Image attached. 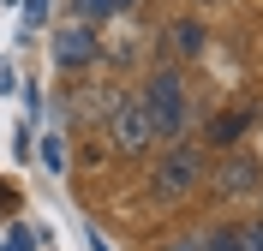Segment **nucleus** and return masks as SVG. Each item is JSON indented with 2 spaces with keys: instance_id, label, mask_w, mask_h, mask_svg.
<instances>
[{
  "instance_id": "4468645a",
  "label": "nucleus",
  "mask_w": 263,
  "mask_h": 251,
  "mask_svg": "<svg viewBox=\"0 0 263 251\" xmlns=\"http://www.w3.org/2000/svg\"><path fill=\"white\" fill-rule=\"evenodd\" d=\"M18 203H24V198H18V185L0 180V216H18Z\"/></svg>"
},
{
  "instance_id": "1a4fd4ad",
  "label": "nucleus",
  "mask_w": 263,
  "mask_h": 251,
  "mask_svg": "<svg viewBox=\"0 0 263 251\" xmlns=\"http://www.w3.org/2000/svg\"><path fill=\"white\" fill-rule=\"evenodd\" d=\"M197 251H239V221H215V227H203Z\"/></svg>"
},
{
  "instance_id": "a211bd4d",
  "label": "nucleus",
  "mask_w": 263,
  "mask_h": 251,
  "mask_svg": "<svg viewBox=\"0 0 263 251\" xmlns=\"http://www.w3.org/2000/svg\"><path fill=\"white\" fill-rule=\"evenodd\" d=\"M132 6H138V0H120V12H132Z\"/></svg>"
},
{
  "instance_id": "ddd939ff",
  "label": "nucleus",
  "mask_w": 263,
  "mask_h": 251,
  "mask_svg": "<svg viewBox=\"0 0 263 251\" xmlns=\"http://www.w3.org/2000/svg\"><path fill=\"white\" fill-rule=\"evenodd\" d=\"M197 239H203V234H197V227H192V234H174V239H167V245H156V251H197Z\"/></svg>"
},
{
  "instance_id": "39448f33",
  "label": "nucleus",
  "mask_w": 263,
  "mask_h": 251,
  "mask_svg": "<svg viewBox=\"0 0 263 251\" xmlns=\"http://www.w3.org/2000/svg\"><path fill=\"white\" fill-rule=\"evenodd\" d=\"M102 60V30H90V24H54V66L60 72H90Z\"/></svg>"
},
{
  "instance_id": "f03ea898",
  "label": "nucleus",
  "mask_w": 263,
  "mask_h": 251,
  "mask_svg": "<svg viewBox=\"0 0 263 251\" xmlns=\"http://www.w3.org/2000/svg\"><path fill=\"white\" fill-rule=\"evenodd\" d=\"M203 173H210V156L197 150V144H167L156 173H149V198L162 203V209H174V203H185L203 185Z\"/></svg>"
},
{
  "instance_id": "dca6fc26",
  "label": "nucleus",
  "mask_w": 263,
  "mask_h": 251,
  "mask_svg": "<svg viewBox=\"0 0 263 251\" xmlns=\"http://www.w3.org/2000/svg\"><path fill=\"white\" fill-rule=\"evenodd\" d=\"M12 90H18V72H12V66H0V96H12Z\"/></svg>"
},
{
  "instance_id": "f257e3e1",
  "label": "nucleus",
  "mask_w": 263,
  "mask_h": 251,
  "mask_svg": "<svg viewBox=\"0 0 263 251\" xmlns=\"http://www.w3.org/2000/svg\"><path fill=\"white\" fill-rule=\"evenodd\" d=\"M138 102H144V120L149 132H156V144H185V132H192V90H185V72L180 66H156L144 78V90H138Z\"/></svg>"
},
{
  "instance_id": "20e7f679",
  "label": "nucleus",
  "mask_w": 263,
  "mask_h": 251,
  "mask_svg": "<svg viewBox=\"0 0 263 251\" xmlns=\"http://www.w3.org/2000/svg\"><path fill=\"white\" fill-rule=\"evenodd\" d=\"M203 185H210L215 198H246V191L263 185V162H257L251 150H228L210 173H203Z\"/></svg>"
},
{
  "instance_id": "0eeeda50",
  "label": "nucleus",
  "mask_w": 263,
  "mask_h": 251,
  "mask_svg": "<svg viewBox=\"0 0 263 251\" xmlns=\"http://www.w3.org/2000/svg\"><path fill=\"white\" fill-rule=\"evenodd\" d=\"M239 138H246V114H239V108H228V114L210 120V144L215 150H239Z\"/></svg>"
},
{
  "instance_id": "9b49d317",
  "label": "nucleus",
  "mask_w": 263,
  "mask_h": 251,
  "mask_svg": "<svg viewBox=\"0 0 263 251\" xmlns=\"http://www.w3.org/2000/svg\"><path fill=\"white\" fill-rule=\"evenodd\" d=\"M36 239H42L36 227H6V239H0V251H30Z\"/></svg>"
},
{
  "instance_id": "6ab92c4d",
  "label": "nucleus",
  "mask_w": 263,
  "mask_h": 251,
  "mask_svg": "<svg viewBox=\"0 0 263 251\" xmlns=\"http://www.w3.org/2000/svg\"><path fill=\"white\" fill-rule=\"evenodd\" d=\"M0 6H24V0H0Z\"/></svg>"
},
{
  "instance_id": "7ed1b4c3",
  "label": "nucleus",
  "mask_w": 263,
  "mask_h": 251,
  "mask_svg": "<svg viewBox=\"0 0 263 251\" xmlns=\"http://www.w3.org/2000/svg\"><path fill=\"white\" fill-rule=\"evenodd\" d=\"M149 144H156V132H149V120H144V102L120 96L108 108V150L120 162H138V156H149Z\"/></svg>"
},
{
  "instance_id": "6e6552de",
  "label": "nucleus",
  "mask_w": 263,
  "mask_h": 251,
  "mask_svg": "<svg viewBox=\"0 0 263 251\" xmlns=\"http://www.w3.org/2000/svg\"><path fill=\"white\" fill-rule=\"evenodd\" d=\"M72 18L90 24V30H102V24H114V18H120V0H72Z\"/></svg>"
},
{
  "instance_id": "423d86ee",
  "label": "nucleus",
  "mask_w": 263,
  "mask_h": 251,
  "mask_svg": "<svg viewBox=\"0 0 263 251\" xmlns=\"http://www.w3.org/2000/svg\"><path fill=\"white\" fill-rule=\"evenodd\" d=\"M167 48H174V60H197L203 54V24L197 18H174L167 24Z\"/></svg>"
},
{
  "instance_id": "f8f14e48",
  "label": "nucleus",
  "mask_w": 263,
  "mask_h": 251,
  "mask_svg": "<svg viewBox=\"0 0 263 251\" xmlns=\"http://www.w3.org/2000/svg\"><path fill=\"white\" fill-rule=\"evenodd\" d=\"M239 251H263V221H239Z\"/></svg>"
},
{
  "instance_id": "f3484780",
  "label": "nucleus",
  "mask_w": 263,
  "mask_h": 251,
  "mask_svg": "<svg viewBox=\"0 0 263 251\" xmlns=\"http://www.w3.org/2000/svg\"><path fill=\"white\" fill-rule=\"evenodd\" d=\"M90 251H114V245H108V239H102V234H90Z\"/></svg>"
},
{
  "instance_id": "9d476101",
  "label": "nucleus",
  "mask_w": 263,
  "mask_h": 251,
  "mask_svg": "<svg viewBox=\"0 0 263 251\" xmlns=\"http://www.w3.org/2000/svg\"><path fill=\"white\" fill-rule=\"evenodd\" d=\"M36 156H42L54 173H66V132H60V126H54V132H42V150H36Z\"/></svg>"
},
{
  "instance_id": "2eb2a0df",
  "label": "nucleus",
  "mask_w": 263,
  "mask_h": 251,
  "mask_svg": "<svg viewBox=\"0 0 263 251\" xmlns=\"http://www.w3.org/2000/svg\"><path fill=\"white\" fill-rule=\"evenodd\" d=\"M24 18L30 24H48V0H24Z\"/></svg>"
}]
</instances>
